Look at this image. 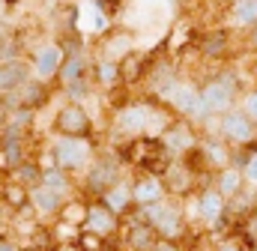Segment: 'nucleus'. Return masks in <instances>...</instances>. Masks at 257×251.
<instances>
[{"label": "nucleus", "instance_id": "1", "mask_svg": "<svg viewBox=\"0 0 257 251\" xmlns=\"http://www.w3.org/2000/svg\"><path fill=\"white\" fill-rule=\"evenodd\" d=\"M51 156H54V168H60L72 177L93 165L96 147H93V138H57L51 144Z\"/></svg>", "mask_w": 257, "mask_h": 251}, {"label": "nucleus", "instance_id": "2", "mask_svg": "<svg viewBox=\"0 0 257 251\" xmlns=\"http://www.w3.org/2000/svg\"><path fill=\"white\" fill-rule=\"evenodd\" d=\"M200 105L206 114H227L233 99H236V78L233 75H218L212 81H206L200 90Z\"/></svg>", "mask_w": 257, "mask_h": 251}, {"label": "nucleus", "instance_id": "3", "mask_svg": "<svg viewBox=\"0 0 257 251\" xmlns=\"http://www.w3.org/2000/svg\"><path fill=\"white\" fill-rule=\"evenodd\" d=\"M54 132L57 138H93V117L84 105L66 102L54 117Z\"/></svg>", "mask_w": 257, "mask_h": 251}, {"label": "nucleus", "instance_id": "4", "mask_svg": "<svg viewBox=\"0 0 257 251\" xmlns=\"http://www.w3.org/2000/svg\"><path fill=\"white\" fill-rule=\"evenodd\" d=\"M87 191L93 194V200H99L108 188H114L120 183V162L117 159H105V156H96L93 165L87 168Z\"/></svg>", "mask_w": 257, "mask_h": 251}, {"label": "nucleus", "instance_id": "5", "mask_svg": "<svg viewBox=\"0 0 257 251\" xmlns=\"http://www.w3.org/2000/svg\"><path fill=\"white\" fill-rule=\"evenodd\" d=\"M63 45H57V42H48V45H39L36 51H33V57H30V78H36V81H42V84H48V81H57V72H60V66H63Z\"/></svg>", "mask_w": 257, "mask_h": 251}, {"label": "nucleus", "instance_id": "6", "mask_svg": "<svg viewBox=\"0 0 257 251\" xmlns=\"http://www.w3.org/2000/svg\"><path fill=\"white\" fill-rule=\"evenodd\" d=\"M218 132H221V141H227L230 147H248V144H254L257 126L242 111H227V114H221Z\"/></svg>", "mask_w": 257, "mask_h": 251}, {"label": "nucleus", "instance_id": "7", "mask_svg": "<svg viewBox=\"0 0 257 251\" xmlns=\"http://www.w3.org/2000/svg\"><path fill=\"white\" fill-rule=\"evenodd\" d=\"M84 230L90 233H99L102 239H111L114 233H120V215H114L102 200H90L87 206V221H84Z\"/></svg>", "mask_w": 257, "mask_h": 251}, {"label": "nucleus", "instance_id": "8", "mask_svg": "<svg viewBox=\"0 0 257 251\" xmlns=\"http://www.w3.org/2000/svg\"><path fill=\"white\" fill-rule=\"evenodd\" d=\"M132 203L138 209L144 206H153V203H162L165 200V186H162V177H153V174H138L132 183Z\"/></svg>", "mask_w": 257, "mask_h": 251}, {"label": "nucleus", "instance_id": "9", "mask_svg": "<svg viewBox=\"0 0 257 251\" xmlns=\"http://www.w3.org/2000/svg\"><path fill=\"white\" fill-rule=\"evenodd\" d=\"M197 150H200V159H203V165H206V171H224V168H233V147L227 144V141H221V138H206V141H200L197 144Z\"/></svg>", "mask_w": 257, "mask_h": 251}, {"label": "nucleus", "instance_id": "10", "mask_svg": "<svg viewBox=\"0 0 257 251\" xmlns=\"http://www.w3.org/2000/svg\"><path fill=\"white\" fill-rule=\"evenodd\" d=\"M168 150H171V156L174 153H192L194 147H197V135H194V129L189 126V120H171V126L162 132V138H159Z\"/></svg>", "mask_w": 257, "mask_h": 251}, {"label": "nucleus", "instance_id": "11", "mask_svg": "<svg viewBox=\"0 0 257 251\" xmlns=\"http://www.w3.org/2000/svg\"><path fill=\"white\" fill-rule=\"evenodd\" d=\"M147 117H150V105H126L114 114V129L120 135L141 138L147 132Z\"/></svg>", "mask_w": 257, "mask_h": 251}, {"label": "nucleus", "instance_id": "12", "mask_svg": "<svg viewBox=\"0 0 257 251\" xmlns=\"http://www.w3.org/2000/svg\"><path fill=\"white\" fill-rule=\"evenodd\" d=\"M194 180H197V174H194L189 165H183V162H174V165L165 171V177H162V186H165V194L186 197V194H192V191H194Z\"/></svg>", "mask_w": 257, "mask_h": 251}, {"label": "nucleus", "instance_id": "13", "mask_svg": "<svg viewBox=\"0 0 257 251\" xmlns=\"http://www.w3.org/2000/svg\"><path fill=\"white\" fill-rule=\"evenodd\" d=\"M30 81V63L27 60H6L0 63V93L3 96H9V93H15L21 84H27Z\"/></svg>", "mask_w": 257, "mask_h": 251}, {"label": "nucleus", "instance_id": "14", "mask_svg": "<svg viewBox=\"0 0 257 251\" xmlns=\"http://www.w3.org/2000/svg\"><path fill=\"white\" fill-rule=\"evenodd\" d=\"M224 209H227V200L215 191V188H200L197 191V203H194V212L203 218V221H218V218H224Z\"/></svg>", "mask_w": 257, "mask_h": 251}, {"label": "nucleus", "instance_id": "15", "mask_svg": "<svg viewBox=\"0 0 257 251\" xmlns=\"http://www.w3.org/2000/svg\"><path fill=\"white\" fill-rule=\"evenodd\" d=\"M0 206H3L9 215L27 212V209H30V188L18 186V183H12V180L6 177V183L0 188Z\"/></svg>", "mask_w": 257, "mask_h": 251}, {"label": "nucleus", "instance_id": "16", "mask_svg": "<svg viewBox=\"0 0 257 251\" xmlns=\"http://www.w3.org/2000/svg\"><path fill=\"white\" fill-rule=\"evenodd\" d=\"M63 194H57V191H51V188L45 186H36L30 188V209H33V215L36 218H45V215H57L60 212V206H63Z\"/></svg>", "mask_w": 257, "mask_h": 251}, {"label": "nucleus", "instance_id": "17", "mask_svg": "<svg viewBox=\"0 0 257 251\" xmlns=\"http://www.w3.org/2000/svg\"><path fill=\"white\" fill-rule=\"evenodd\" d=\"M84 78H90V69H87V57L81 54V51H66L63 57V66H60V72H57V84H78V81H84Z\"/></svg>", "mask_w": 257, "mask_h": 251}, {"label": "nucleus", "instance_id": "18", "mask_svg": "<svg viewBox=\"0 0 257 251\" xmlns=\"http://www.w3.org/2000/svg\"><path fill=\"white\" fill-rule=\"evenodd\" d=\"M87 206H90V200H84V197H66L60 212H57V221L66 224V227H72V230H84Z\"/></svg>", "mask_w": 257, "mask_h": 251}, {"label": "nucleus", "instance_id": "19", "mask_svg": "<svg viewBox=\"0 0 257 251\" xmlns=\"http://www.w3.org/2000/svg\"><path fill=\"white\" fill-rule=\"evenodd\" d=\"M99 200H102V203H105L114 215H120V218H123L128 209L135 206V203H132V186H128V183H123V180H120L114 188H108Z\"/></svg>", "mask_w": 257, "mask_h": 251}, {"label": "nucleus", "instance_id": "20", "mask_svg": "<svg viewBox=\"0 0 257 251\" xmlns=\"http://www.w3.org/2000/svg\"><path fill=\"white\" fill-rule=\"evenodd\" d=\"M117 69H120V84H135L150 72V60L138 51H128L126 57L117 63Z\"/></svg>", "mask_w": 257, "mask_h": 251}, {"label": "nucleus", "instance_id": "21", "mask_svg": "<svg viewBox=\"0 0 257 251\" xmlns=\"http://www.w3.org/2000/svg\"><path fill=\"white\" fill-rule=\"evenodd\" d=\"M215 191L224 197V200H230V197H236L242 188H245V183H242V174H239V168H224V171H218L215 174Z\"/></svg>", "mask_w": 257, "mask_h": 251}, {"label": "nucleus", "instance_id": "22", "mask_svg": "<svg viewBox=\"0 0 257 251\" xmlns=\"http://www.w3.org/2000/svg\"><path fill=\"white\" fill-rule=\"evenodd\" d=\"M90 81H93L96 87H105V90L117 87V84H120V69H117V63L93 60V69H90Z\"/></svg>", "mask_w": 257, "mask_h": 251}, {"label": "nucleus", "instance_id": "23", "mask_svg": "<svg viewBox=\"0 0 257 251\" xmlns=\"http://www.w3.org/2000/svg\"><path fill=\"white\" fill-rule=\"evenodd\" d=\"M227 42H230V33L227 30H212L200 39V54L203 57H221L227 51Z\"/></svg>", "mask_w": 257, "mask_h": 251}, {"label": "nucleus", "instance_id": "24", "mask_svg": "<svg viewBox=\"0 0 257 251\" xmlns=\"http://www.w3.org/2000/svg\"><path fill=\"white\" fill-rule=\"evenodd\" d=\"M39 186L51 188V191H57V194H63L69 197V191H72V177L60 171V168H48V171H42V180H39Z\"/></svg>", "mask_w": 257, "mask_h": 251}, {"label": "nucleus", "instance_id": "25", "mask_svg": "<svg viewBox=\"0 0 257 251\" xmlns=\"http://www.w3.org/2000/svg\"><path fill=\"white\" fill-rule=\"evenodd\" d=\"M75 248L78 251H108V239H102L99 233H90V230H78Z\"/></svg>", "mask_w": 257, "mask_h": 251}, {"label": "nucleus", "instance_id": "26", "mask_svg": "<svg viewBox=\"0 0 257 251\" xmlns=\"http://www.w3.org/2000/svg\"><path fill=\"white\" fill-rule=\"evenodd\" d=\"M233 21L236 24H254L257 21V0H236L233 3Z\"/></svg>", "mask_w": 257, "mask_h": 251}, {"label": "nucleus", "instance_id": "27", "mask_svg": "<svg viewBox=\"0 0 257 251\" xmlns=\"http://www.w3.org/2000/svg\"><path fill=\"white\" fill-rule=\"evenodd\" d=\"M239 174H242V183H251V186H257V144H248V156L242 159Z\"/></svg>", "mask_w": 257, "mask_h": 251}, {"label": "nucleus", "instance_id": "28", "mask_svg": "<svg viewBox=\"0 0 257 251\" xmlns=\"http://www.w3.org/2000/svg\"><path fill=\"white\" fill-rule=\"evenodd\" d=\"M242 114H245L248 120H254V123H257V90H254V93H248V96H245V105H242Z\"/></svg>", "mask_w": 257, "mask_h": 251}, {"label": "nucleus", "instance_id": "29", "mask_svg": "<svg viewBox=\"0 0 257 251\" xmlns=\"http://www.w3.org/2000/svg\"><path fill=\"white\" fill-rule=\"evenodd\" d=\"M242 236H245L251 245H257V212L248 218V221H245V233H242Z\"/></svg>", "mask_w": 257, "mask_h": 251}, {"label": "nucleus", "instance_id": "30", "mask_svg": "<svg viewBox=\"0 0 257 251\" xmlns=\"http://www.w3.org/2000/svg\"><path fill=\"white\" fill-rule=\"evenodd\" d=\"M215 251H248L239 239H221L218 245H215Z\"/></svg>", "mask_w": 257, "mask_h": 251}, {"label": "nucleus", "instance_id": "31", "mask_svg": "<svg viewBox=\"0 0 257 251\" xmlns=\"http://www.w3.org/2000/svg\"><path fill=\"white\" fill-rule=\"evenodd\" d=\"M0 251H21V248H18V242L9 233H0Z\"/></svg>", "mask_w": 257, "mask_h": 251}, {"label": "nucleus", "instance_id": "32", "mask_svg": "<svg viewBox=\"0 0 257 251\" xmlns=\"http://www.w3.org/2000/svg\"><path fill=\"white\" fill-rule=\"evenodd\" d=\"M9 218H12V215H9V212H6V209H3V206H0V230H3V227H6V221H9Z\"/></svg>", "mask_w": 257, "mask_h": 251}, {"label": "nucleus", "instance_id": "33", "mask_svg": "<svg viewBox=\"0 0 257 251\" xmlns=\"http://www.w3.org/2000/svg\"><path fill=\"white\" fill-rule=\"evenodd\" d=\"M9 9H12V6H9V0H0V21L6 18V12H9Z\"/></svg>", "mask_w": 257, "mask_h": 251}, {"label": "nucleus", "instance_id": "34", "mask_svg": "<svg viewBox=\"0 0 257 251\" xmlns=\"http://www.w3.org/2000/svg\"><path fill=\"white\" fill-rule=\"evenodd\" d=\"M248 42H251V45L257 48V21L251 24V36H248Z\"/></svg>", "mask_w": 257, "mask_h": 251}, {"label": "nucleus", "instance_id": "35", "mask_svg": "<svg viewBox=\"0 0 257 251\" xmlns=\"http://www.w3.org/2000/svg\"><path fill=\"white\" fill-rule=\"evenodd\" d=\"M3 183H6V171H0V188H3Z\"/></svg>", "mask_w": 257, "mask_h": 251}, {"label": "nucleus", "instance_id": "36", "mask_svg": "<svg viewBox=\"0 0 257 251\" xmlns=\"http://www.w3.org/2000/svg\"><path fill=\"white\" fill-rule=\"evenodd\" d=\"M0 108H6V96L3 93H0Z\"/></svg>", "mask_w": 257, "mask_h": 251}, {"label": "nucleus", "instance_id": "37", "mask_svg": "<svg viewBox=\"0 0 257 251\" xmlns=\"http://www.w3.org/2000/svg\"><path fill=\"white\" fill-rule=\"evenodd\" d=\"M233 3H236V0H233Z\"/></svg>", "mask_w": 257, "mask_h": 251}]
</instances>
